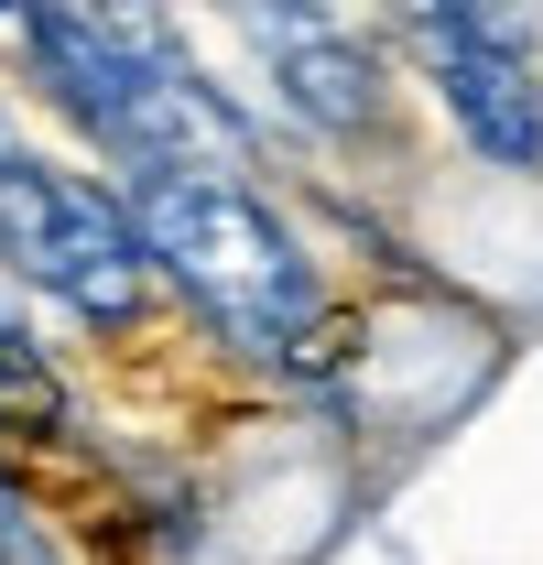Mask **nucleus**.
I'll return each instance as SVG.
<instances>
[{"mask_svg":"<svg viewBox=\"0 0 543 565\" xmlns=\"http://www.w3.org/2000/svg\"><path fill=\"white\" fill-rule=\"evenodd\" d=\"M120 207L152 250L174 327L217 349L239 381L327 392L359 370V294L262 174L163 163V174H120Z\"/></svg>","mask_w":543,"mask_h":565,"instance_id":"obj_1","label":"nucleus"},{"mask_svg":"<svg viewBox=\"0 0 543 565\" xmlns=\"http://www.w3.org/2000/svg\"><path fill=\"white\" fill-rule=\"evenodd\" d=\"M11 55L44 120H66L87 174H163V163H217V174H262L251 109L185 55L174 22L152 11H11Z\"/></svg>","mask_w":543,"mask_h":565,"instance_id":"obj_2","label":"nucleus"},{"mask_svg":"<svg viewBox=\"0 0 543 565\" xmlns=\"http://www.w3.org/2000/svg\"><path fill=\"white\" fill-rule=\"evenodd\" d=\"M0 282L33 294L44 316H66L98 359H141L163 338H185L163 282H152V250H141L120 185L66 163V152H44V141H22L0 163Z\"/></svg>","mask_w":543,"mask_h":565,"instance_id":"obj_3","label":"nucleus"},{"mask_svg":"<svg viewBox=\"0 0 543 565\" xmlns=\"http://www.w3.org/2000/svg\"><path fill=\"white\" fill-rule=\"evenodd\" d=\"M413 87L435 98V120L457 131L468 163L489 174H543V22L533 11H489V0H413L381 22Z\"/></svg>","mask_w":543,"mask_h":565,"instance_id":"obj_4","label":"nucleus"},{"mask_svg":"<svg viewBox=\"0 0 543 565\" xmlns=\"http://www.w3.org/2000/svg\"><path fill=\"white\" fill-rule=\"evenodd\" d=\"M239 44L262 55L283 141H305L327 163L403 152V55H392V33L338 22V11H239Z\"/></svg>","mask_w":543,"mask_h":565,"instance_id":"obj_5","label":"nucleus"},{"mask_svg":"<svg viewBox=\"0 0 543 565\" xmlns=\"http://www.w3.org/2000/svg\"><path fill=\"white\" fill-rule=\"evenodd\" d=\"M22 141H33V131H22V98H11V87H0V163H11V152H22Z\"/></svg>","mask_w":543,"mask_h":565,"instance_id":"obj_6","label":"nucleus"}]
</instances>
